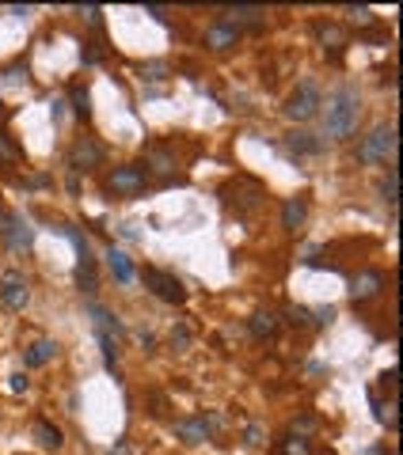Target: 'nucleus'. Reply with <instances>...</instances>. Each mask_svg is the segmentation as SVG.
<instances>
[{
	"label": "nucleus",
	"mask_w": 403,
	"mask_h": 455,
	"mask_svg": "<svg viewBox=\"0 0 403 455\" xmlns=\"http://www.w3.org/2000/svg\"><path fill=\"white\" fill-rule=\"evenodd\" d=\"M84 16H88V23H91V27H99V23H103V8H88Z\"/></svg>",
	"instance_id": "33"
},
{
	"label": "nucleus",
	"mask_w": 403,
	"mask_h": 455,
	"mask_svg": "<svg viewBox=\"0 0 403 455\" xmlns=\"http://www.w3.org/2000/svg\"><path fill=\"white\" fill-rule=\"evenodd\" d=\"M286 319H289L293 326H308V308H297V304H293V308L286 311Z\"/></svg>",
	"instance_id": "27"
},
{
	"label": "nucleus",
	"mask_w": 403,
	"mask_h": 455,
	"mask_svg": "<svg viewBox=\"0 0 403 455\" xmlns=\"http://www.w3.org/2000/svg\"><path fill=\"white\" fill-rule=\"evenodd\" d=\"M172 345H179V349H187V345H190V330H187V326L172 330Z\"/></svg>",
	"instance_id": "30"
},
{
	"label": "nucleus",
	"mask_w": 403,
	"mask_h": 455,
	"mask_svg": "<svg viewBox=\"0 0 403 455\" xmlns=\"http://www.w3.org/2000/svg\"><path fill=\"white\" fill-rule=\"evenodd\" d=\"M305 220H308V201L305 197H289V201L281 205V228L297 232V228H305Z\"/></svg>",
	"instance_id": "12"
},
{
	"label": "nucleus",
	"mask_w": 403,
	"mask_h": 455,
	"mask_svg": "<svg viewBox=\"0 0 403 455\" xmlns=\"http://www.w3.org/2000/svg\"><path fill=\"white\" fill-rule=\"evenodd\" d=\"M34 440H38L42 447H46V452H58L61 444H65V436H61V429L58 425H49V421H34Z\"/></svg>",
	"instance_id": "16"
},
{
	"label": "nucleus",
	"mask_w": 403,
	"mask_h": 455,
	"mask_svg": "<svg viewBox=\"0 0 403 455\" xmlns=\"http://www.w3.org/2000/svg\"><path fill=\"white\" fill-rule=\"evenodd\" d=\"M377 417H380V425L395 429V421H400V414H395V402H388V406H377Z\"/></svg>",
	"instance_id": "25"
},
{
	"label": "nucleus",
	"mask_w": 403,
	"mask_h": 455,
	"mask_svg": "<svg viewBox=\"0 0 403 455\" xmlns=\"http://www.w3.org/2000/svg\"><path fill=\"white\" fill-rule=\"evenodd\" d=\"M0 156H4V160H19V148L8 140V133H0Z\"/></svg>",
	"instance_id": "28"
},
{
	"label": "nucleus",
	"mask_w": 403,
	"mask_h": 455,
	"mask_svg": "<svg viewBox=\"0 0 403 455\" xmlns=\"http://www.w3.org/2000/svg\"><path fill=\"white\" fill-rule=\"evenodd\" d=\"M107 190L111 194H122V197H137L145 190V171L137 163H126V167H115L107 175Z\"/></svg>",
	"instance_id": "4"
},
{
	"label": "nucleus",
	"mask_w": 403,
	"mask_h": 455,
	"mask_svg": "<svg viewBox=\"0 0 403 455\" xmlns=\"http://www.w3.org/2000/svg\"><path fill=\"white\" fill-rule=\"evenodd\" d=\"M247 444H263V429L259 425H247Z\"/></svg>",
	"instance_id": "32"
},
{
	"label": "nucleus",
	"mask_w": 403,
	"mask_h": 455,
	"mask_svg": "<svg viewBox=\"0 0 403 455\" xmlns=\"http://www.w3.org/2000/svg\"><path fill=\"white\" fill-rule=\"evenodd\" d=\"M141 73H145L148 80H164V76H168V65H164V61H148V65L141 69Z\"/></svg>",
	"instance_id": "26"
},
{
	"label": "nucleus",
	"mask_w": 403,
	"mask_h": 455,
	"mask_svg": "<svg viewBox=\"0 0 403 455\" xmlns=\"http://www.w3.org/2000/svg\"><path fill=\"white\" fill-rule=\"evenodd\" d=\"M145 160L152 163V171H160V175H172V171H175V156L168 152V148H148Z\"/></svg>",
	"instance_id": "18"
},
{
	"label": "nucleus",
	"mask_w": 403,
	"mask_h": 455,
	"mask_svg": "<svg viewBox=\"0 0 403 455\" xmlns=\"http://www.w3.org/2000/svg\"><path fill=\"white\" fill-rule=\"evenodd\" d=\"M320 38H323V46H327L331 53H343V46H346V31H343V27H335V23L320 27Z\"/></svg>",
	"instance_id": "19"
},
{
	"label": "nucleus",
	"mask_w": 403,
	"mask_h": 455,
	"mask_svg": "<svg viewBox=\"0 0 403 455\" xmlns=\"http://www.w3.org/2000/svg\"><path fill=\"white\" fill-rule=\"evenodd\" d=\"M0 300H4V308L23 311V308H27V300H31L27 277H23V273H16V269H8V273L0 277Z\"/></svg>",
	"instance_id": "7"
},
{
	"label": "nucleus",
	"mask_w": 403,
	"mask_h": 455,
	"mask_svg": "<svg viewBox=\"0 0 403 455\" xmlns=\"http://www.w3.org/2000/svg\"><path fill=\"white\" fill-rule=\"evenodd\" d=\"M99 57H103V53H99V49H84V61H88V65H95Z\"/></svg>",
	"instance_id": "36"
},
{
	"label": "nucleus",
	"mask_w": 403,
	"mask_h": 455,
	"mask_svg": "<svg viewBox=\"0 0 403 455\" xmlns=\"http://www.w3.org/2000/svg\"><path fill=\"white\" fill-rule=\"evenodd\" d=\"M31 239H34L31 224H27V220H19V217H12V247H16V251H23V247H31Z\"/></svg>",
	"instance_id": "20"
},
{
	"label": "nucleus",
	"mask_w": 403,
	"mask_h": 455,
	"mask_svg": "<svg viewBox=\"0 0 403 455\" xmlns=\"http://www.w3.org/2000/svg\"><path fill=\"white\" fill-rule=\"evenodd\" d=\"M58 349H61L58 341L42 338V341H34L31 349L23 353V365H27V368H42V365H46V360H54V357H58Z\"/></svg>",
	"instance_id": "13"
},
{
	"label": "nucleus",
	"mask_w": 403,
	"mask_h": 455,
	"mask_svg": "<svg viewBox=\"0 0 403 455\" xmlns=\"http://www.w3.org/2000/svg\"><path fill=\"white\" fill-rule=\"evenodd\" d=\"M350 16H354V23H362V27H369V23H377V16H373L369 8H350Z\"/></svg>",
	"instance_id": "29"
},
{
	"label": "nucleus",
	"mask_w": 403,
	"mask_h": 455,
	"mask_svg": "<svg viewBox=\"0 0 403 455\" xmlns=\"http://www.w3.org/2000/svg\"><path fill=\"white\" fill-rule=\"evenodd\" d=\"M320 106H323V99H320L316 80H301V88H297L286 103V118H293V122H312L316 114H320Z\"/></svg>",
	"instance_id": "3"
},
{
	"label": "nucleus",
	"mask_w": 403,
	"mask_h": 455,
	"mask_svg": "<svg viewBox=\"0 0 403 455\" xmlns=\"http://www.w3.org/2000/svg\"><path fill=\"white\" fill-rule=\"evenodd\" d=\"M323 110V133L331 140H350L358 133V122H362V95L358 88H335L327 95V106Z\"/></svg>",
	"instance_id": "1"
},
{
	"label": "nucleus",
	"mask_w": 403,
	"mask_h": 455,
	"mask_svg": "<svg viewBox=\"0 0 403 455\" xmlns=\"http://www.w3.org/2000/svg\"><path fill=\"white\" fill-rule=\"evenodd\" d=\"M145 284L152 288V296H160L164 304H183L187 300V288H183L179 277L164 273V269H145Z\"/></svg>",
	"instance_id": "5"
},
{
	"label": "nucleus",
	"mask_w": 403,
	"mask_h": 455,
	"mask_svg": "<svg viewBox=\"0 0 403 455\" xmlns=\"http://www.w3.org/2000/svg\"><path fill=\"white\" fill-rule=\"evenodd\" d=\"M380 293H384V273H380V269H362V273L350 277V296H354L358 304L377 300Z\"/></svg>",
	"instance_id": "9"
},
{
	"label": "nucleus",
	"mask_w": 403,
	"mask_h": 455,
	"mask_svg": "<svg viewBox=\"0 0 403 455\" xmlns=\"http://www.w3.org/2000/svg\"><path fill=\"white\" fill-rule=\"evenodd\" d=\"M224 194H236V197H224L229 205H236V212H255L263 205V186H255V182H247V179L229 182Z\"/></svg>",
	"instance_id": "8"
},
{
	"label": "nucleus",
	"mask_w": 403,
	"mask_h": 455,
	"mask_svg": "<svg viewBox=\"0 0 403 455\" xmlns=\"http://www.w3.org/2000/svg\"><path fill=\"white\" fill-rule=\"evenodd\" d=\"M380 194H384V201H388V205H395V201H400V197H395V194H400V171H395V163L388 167L384 182H380Z\"/></svg>",
	"instance_id": "23"
},
{
	"label": "nucleus",
	"mask_w": 403,
	"mask_h": 455,
	"mask_svg": "<svg viewBox=\"0 0 403 455\" xmlns=\"http://www.w3.org/2000/svg\"><path fill=\"white\" fill-rule=\"evenodd\" d=\"M19 80H27V69H8V73H4V84H19Z\"/></svg>",
	"instance_id": "31"
},
{
	"label": "nucleus",
	"mask_w": 403,
	"mask_h": 455,
	"mask_svg": "<svg viewBox=\"0 0 403 455\" xmlns=\"http://www.w3.org/2000/svg\"><path fill=\"white\" fill-rule=\"evenodd\" d=\"M247 326H251L255 338H274L278 334V315L274 311H255V315L247 319Z\"/></svg>",
	"instance_id": "17"
},
{
	"label": "nucleus",
	"mask_w": 403,
	"mask_h": 455,
	"mask_svg": "<svg viewBox=\"0 0 403 455\" xmlns=\"http://www.w3.org/2000/svg\"><path fill=\"white\" fill-rule=\"evenodd\" d=\"M12 391H27V376H23V372L12 376Z\"/></svg>",
	"instance_id": "35"
},
{
	"label": "nucleus",
	"mask_w": 403,
	"mask_h": 455,
	"mask_svg": "<svg viewBox=\"0 0 403 455\" xmlns=\"http://www.w3.org/2000/svg\"><path fill=\"white\" fill-rule=\"evenodd\" d=\"M331 319H335V308H320V311H316V323H331Z\"/></svg>",
	"instance_id": "34"
},
{
	"label": "nucleus",
	"mask_w": 403,
	"mask_h": 455,
	"mask_svg": "<svg viewBox=\"0 0 403 455\" xmlns=\"http://www.w3.org/2000/svg\"><path fill=\"white\" fill-rule=\"evenodd\" d=\"M175 436H179L183 444H206L209 425L202 421V417H179V421H175Z\"/></svg>",
	"instance_id": "11"
},
{
	"label": "nucleus",
	"mask_w": 403,
	"mask_h": 455,
	"mask_svg": "<svg viewBox=\"0 0 403 455\" xmlns=\"http://www.w3.org/2000/svg\"><path fill=\"white\" fill-rule=\"evenodd\" d=\"M229 16H236V23H232V27H240V23L263 27L266 23V12L263 8H229Z\"/></svg>",
	"instance_id": "22"
},
{
	"label": "nucleus",
	"mask_w": 403,
	"mask_h": 455,
	"mask_svg": "<svg viewBox=\"0 0 403 455\" xmlns=\"http://www.w3.org/2000/svg\"><path fill=\"white\" fill-rule=\"evenodd\" d=\"M206 49H214V53H221V49H229V46H236L240 42V27H232V23H214V27H206Z\"/></svg>",
	"instance_id": "10"
},
{
	"label": "nucleus",
	"mask_w": 403,
	"mask_h": 455,
	"mask_svg": "<svg viewBox=\"0 0 403 455\" xmlns=\"http://www.w3.org/2000/svg\"><path fill=\"white\" fill-rule=\"evenodd\" d=\"M358 160L362 163H395V125L392 122H380L358 140Z\"/></svg>",
	"instance_id": "2"
},
{
	"label": "nucleus",
	"mask_w": 403,
	"mask_h": 455,
	"mask_svg": "<svg viewBox=\"0 0 403 455\" xmlns=\"http://www.w3.org/2000/svg\"><path fill=\"white\" fill-rule=\"evenodd\" d=\"M107 266H111V273H115V281H122V284L133 281V262H130V254H126V251L111 247V251H107Z\"/></svg>",
	"instance_id": "14"
},
{
	"label": "nucleus",
	"mask_w": 403,
	"mask_h": 455,
	"mask_svg": "<svg viewBox=\"0 0 403 455\" xmlns=\"http://www.w3.org/2000/svg\"><path fill=\"white\" fill-rule=\"evenodd\" d=\"M278 452L281 455H312V444L305 436H281L278 440Z\"/></svg>",
	"instance_id": "21"
},
{
	"label": "nucleus",
	"mask_w": 403,
	"mask_h": 455,
	"mask_svg": "<svg viewBox=\"0 0 403 455\" xmlns=\"http://www.w3.org/2000/svg\"><path fill=\"white\" fill-rule=\"evenodd\" d=\"M286 148L293 156H316V152H320V137H316V133H305V130H301V133H289Z\"/></svg>",
	"instance_id": "15"
},
{
	"label": "nucleus",
	"mask_w": 403,
	"mask_h": 455,
	"mask_svg": "<svg viewBox=\"0 0 403 455\" xmlns=\"http://www.w3.org/2000/svg\"><path fill=\"white\" fill-rule=\"evenodd\" d=\"M103 160H107V152H103V145L95 137H80L73 145V152H69L73 171H95V167H103Z\"/></svg>",
	"instance_id": "6"
},
{
	"label": "nucleus",
	"mask_w": 403,
	"mask_h": 455,
	"mask_svg": "<svg viewBox=\"0 0 403 455\" xmlns=\"http://www.w3.org/2000/svg\"><path fill=\"white\" fill-rule=\"evenodd\" d=\"M73 110L80 114L84 122L91 118V95H88V88H76V91H73Z\"/></svg>",
	"instance_id": "24"
}]
</instances>
